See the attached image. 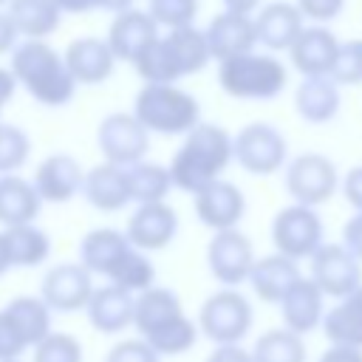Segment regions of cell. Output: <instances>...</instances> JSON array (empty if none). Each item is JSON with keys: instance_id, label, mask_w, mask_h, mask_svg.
<instances>
[{"instance_id": "obj_1", "label": "cell", "mask_w": 362, "mask_h": 362, "mask_svg": "<svg viewBox=\"0 0 362 362\" xmlns=\"http://www.w3.org/2000/svg\"><path fill=\"white\" fill-rule=\"evenodd\" d=\"M229 161H232V136L218 124L198 122L187 133L184 144L178 147L167 170L173 187L198 195L201 189H206L221 178Z\"/></svg>"}, {"instance_id": "obj_2", "label": "cell", "mask_w": 362, "mask_h": 362, "mask_svg": "<svg viewBox=\"0 0 362 362\" xmlns=\"http://www.w3.org/2000/svg\"><path fill=\"white\" fill-rule=\"evenodd\" d=\"M11 76L23 85L31 99L59 107L74 99L76 82L65 68L62 54H57L45 40H25L11 51Z\"/></svg>"}, {"instance_id": "obj_3", "label": "cell", "mask_w": 362, "mask_h": 362, "mask_svg": "<svg viewBox=\"0 0 362 362\" xmlns=\"http://www.w3.org/2000/svg\"><path fill=\"white\" fill-rule=\"evenodd\" d=\"M198 99L175 85H144L136 96L133 116L147 133L178 136L198 124Z\"/></svg>"}, {"instance_id": "obj_4", "label": "cell", "mask_w": 362, "mask_h": 362, "mask_svg": "<svg viewBox=\"0 0 362 362\" xmlns=\"http://www.w3.org/2000/svg\"><path fill=\"white\" fill-rule=\"evenodd\" d=\"M286 68L280 59L269 54H240L235 59L221 62L218 82L235 99H274L286 88Z\"/></svg>"}, {"instance_id": "obj_5", "label": "cell", "mask_w": 362, "mask_h": 362, "mask_svg": "<svg viewBox=\"0 0 362 362\" xmlns=\"http://www.w3.org/2000/svg\"><path fill=\"white\" fill-rule=\"evenodd\" d=\"M252 303L238 288H221L204 300L195 325L215 345H240L252 328Z\"/></svg>"}, {"instance_id": "obj_6", "label": "cell", "mask_w": 362, "mask_h": 362, "mask_svg": "<svg viewBox=\"0 0 362 362\" xmlns=\"http://www.w3.org/2000/svg\"><path fill=\"white\" fill-rule=\"evenodd\" d=\"M272 240L277 255L288 260H311V255L322 246V221L311 206H283L272 221Z\"/></svg>"}, {"instance_id": "obj_7", "label": "cell", "mask_w": 362, "mask_h": 362, "mask_svg": "<svg viewBox=\"0 0 362 362\" xmlns=\"http://www.w3.org/2000/svg\"><path fill=\"white\" fill-rule=\"evenodd\" d=\"M288 144L269 122H252L232 139V158L255 175H272L286 164Z\"/></svg>"}, {"instance_id": "obj_8", "label": "cell", "mask_w": 362, "mask_h": 362, "mask_svg": "<svg viewBox=\"0 0 362 362\" xmlns=\"http://www.w3.org/2000/svg\"><path fill=\"white\" fill-rule=\"evenodd\" d=\"M96 141H99V150L107 158V164H116V167H133V164L144 161V156L150 150V136L133 113L105 116L99 122Z\"/></svg>"}, {"instance_id": "obj_9", "label": "cell", "mask_w": 362, "mask_h": 362, "mask_svg": "<svg viewBox=\"0 0 362 362\" xmlns=\"http://www.w3.org/2000/svg\"><path fill=\"white\" fill-rule=\"evenodd\" d=\"M311 283L322 297L342 300L362 286V263L342 243H322L311 255Z\"/></svg>"}, {"instance_id": "obj_10", "label": "cell", "mask_w": 362, "mask_h": 362, "mask_svg": "<svg viewBox=\"0 0 362 362\" xmlns=\"http://www.w3.org/2000/svg\"><path fill=\"white\" fill-rule=\"evenodd\" d=\"M286 189L300 206H317L337 189V167L320 153H303L286 167Z\"/></svg>"}, {"instance_id": "obj_11", "label": "cell", "mask_w": 362, "mask_h": 362, "mask_svg": "<svg viewBox=\"0 0 362 362\" xmlns=\"http://www.w3.org/2000/svg\"><path fill=\"white\" fill-rule=\"evenodd\" d=\"M255 246L240 229H223L215 232L206 246V266L223 288H238L249 280V272L255 266Z\"/></svg>"}, {"instance_id": "obj_12", "label": "cell", "mask_w": 362, "mask_h": 362, "mask_svg": "<svg viewBox=\"0 0 362 362\" xmlns=\"http://www.w3.org/2000/svg\"><path fill=\"white\" fill-rule=\"evenodd\" d=\"M93 294V274L79 263H57L45 272L40 286V300L51 308V314L82 311Z\"/></svg>"}, {"instance_id": "obj_13", "label": "cell", "mask_w": 362, "mask_h": 362, "mask_svg": "<svg viewBox=\"0 0 362 362\" xmlns=\"http://www.w3.org/2000/svg\"><path fill=\"white\" fill-rule=\"evenodd\" d=\"M175 232H178V215L164 201L161 204H139L124 229L130 246L144 255L170 246Z\"/></svg>"}, {"instance_id": "obj_14", "label": "cell", "mask_w": 362, "mask_h": 362, "mask_svg": "<svg viewBox=\"0 0 362 362\" xmlns=\"http://www.w3.org/2000/svg\"><path fill=\"white\" fill-rule=\"evenodd\" d=\"M158 40V25L147 11L139 8H127L122 14L113 17L110 31H107V48L116 59L124 62H136L153 42Z\"/></svg>"}, {"instance_id": "obj_15", "label": "cell", "mask_w": 362, "mask_h": 362, "mask_svg": "<svg viewBox=\"0 0 362 362\" xmlns=\"http://www.w3.org/2000/svg\"><path fill=\"white\" fill-rule=\"evenodd\" d=\"M246 212V198L243 192L229 184V181H215L206 189H201L195 195V215L204 226H209L212 232H223V229H238L240 218Z\"/></svg>"}, {"instance_id": "obj_16", "label": "cell", "mask_w": 362, "mask_h": 362, "mask_svg": "<svg viewBox=\"0 0 362 362\" xmlns=\"http://www.w3.org/2000/svg\"><path fill=\"white\" fill-rule=\"evenodd\" d=\"M204 37H206L209 57L218 59V62H226V59H235L240 54H249L257 45L252 17L232 14V11H223V14L212 17V23L206 25Z\"/></svg>"}, {"instance_id": "obj_17", "label": "cell", "mask_w": 362, "mask_h": 362, "mask_svg": "<svg viewBox=\"0 0 362 362\" xmlns=\"http://www.w3.org/2000/svg\"><path fill=\"white\" fill-rule=\"evenodd\" d=\"M280 305V317H283V328L305 337L314 328H320L322 314H325V297L322 291L311 283V277H300L277 303Z\"/></svg>"}, {"instance_id": "obj_18", "label": "cell", "mask_w": 362, "mask_h": 362, "mask_svg": "<svg viewBox=\"0 0 362 362\" xmlns=\"http://www.w3.org/2000/svg\"><path fill=\"white\" fill-rule=\"evenodd\" d=\"M82 178H85V170L79 167V161L74 156L57 153V156H48L45 161H40L31 184H34L40 201L65 204L76 192H82Z\"/></svg>"}, {"instance_id": "obj_19", "label": "cell", "mask_w": 362, "mask_h": 362, "mask_svg": "<svg viewBox=\"0 0 362 362\" xmlns=\"http://www.w3.org/2000/svg\"><path fill=\"white\" fill-rule=\"evenodd\" d=\"M337 48L339 42L325 25H305L300 37L291 42L288 54H291V65L303 76H328L337 59Z\"/></svg>"}, {"instance_id": "obj_20", "label": "cell", "mask_w": 362, "mask_h": 362, "mask_svg": "<svg viewBox=\"0 0 362 362\" xmlns=\"http://www.w3.org/2000/svg\"><path fill=\"white\" fill-rule=\"evenodd\" d=\"M255 23V37L260 45H266L269 51H288L291 42L300 37V31L305 28L303 25V14L297 11L294 3H266L260 6L257 17L252 20Z\"/></svg>"}, {"instance_id": "obj_21", "label": "cell", "mask_w": 362, "mask_h": 362, "mask_svg": "<svg viewBox=\"0 0 362 362\" xmlns=\"http://www.w3.org/2000/svg\"><path fill=\"white\" fill-rule=\"evenodd\" d=\"M62 59H65V68L71 71L74 82H79V85L105 82L113 74V62H116V57L110 54L107 42L99 40V37L74 40L68 45V51L62 54Z\"/></svg>"}, {"instance_id": "obj_22", "label": "cell", "mask_w": 362, "mask_h": 362, "mask_svg": "<svg viewBox=\"0 0 362 362\" xmlns=\"http://www.w3.org/2000/svg\"><path fill=\"white\" fill-rule=\"evenodd\" d=\"M130 240L124 232L119 229H90L82 240H79V266H85L90 274H105L110 277V272L122 263V257L130 252Z\"/></svg>"}, {"instance_id": "obj_23", "label": "cell", "mask_w": 362, "mask_h": 362, "mask_svg": "<svg viewBox=\"0 0 362 362\" xmlns=\"http://www.w3.org/2000/svg\"><path fill=\"white\" fill-rule=\"evenodd\" d=\"M133 300H136L133 294H127L110 283L102 288H93L90 300L85 305L88 322L99 334H119L127 325H133Z\"/></svg>"}, {"instance_id": "obj_24", "label": "cell", "mask_w": 362, "mask_h": 362, "mask_svg": "<svg viewBox=\"0 0 362 362\" xmlns=\"http://www.w3.org/2000/svg\"><path fill=\"white\" fill-rule=\"evenodd\" d=\"M82 195L93 209L102 212H116L130 201V187H127V173L124 167L116 164H96L93 170L85 173L82 178Z\"/></svg>"}, {"instance_id": "obj_25", "label": "cell", "mask_w": 362, "mask_h": 362, "mask_svg": "<svg viewBox=\"0 0 362 362\" xmlns=\"http://www.w3.org/2000/svg\"><path fill=\"white\" fill-rule=\"evenodd\" d=\"M181 300L173 288L164 286H150L147 291L136 294L133 300V328L139 331V337H150L153 331H158L161 325L173 322L175 317H181Z\"/></svg>"}, {"instance_id": "obj_26", "label": "cell", "mask_w": 362, "mask_h": 362, "mask_svg": "<svg viewBox=\"0 0 362 362\" xmlns=\"http://www.w3.org/2000/svg\"><path fill=\"white\" fill-rule=\"evenodd\" d=\"M300 266L283 255H266L260 260H255L252 272H249V283L252 291L263 300V303H280L283 294L300 280Z\"/></svg>"}, {"instance_id": "obj_27", "label": "cell", "mask_w": 362, "mask_h": 362, "mask_svg": "<svg viewBox=\"0 0 362 362\" xmlns=\"http://www.w3.org/2000/svg\"><path fill=\"white\" fill-rule=\"evenodd\" d=\"M322 334L331 345H348L362 351V286L348 297L337 300L322 314Z\"/></svg>"}, {"instance_id": "obj_28", "label": "cell", "mask_w": 362, "mask_h": 362, "mask_svg": "<svg viewBox=\"0 0 362 362\" xmlns=\"http://www.w3.org/2000/svg\"><path fill=\"white\" fill-rule=\"evenodd\" d=\"M294 105L297 113L311 124L331 122L339 110V85L331 76H305L294 90Z\"/></svg>"}, {"instance_id": "obj_29", "label": "cell", "mask_w": 362, "mask_h": 362, "mask_svg": "<svg viewBox=\"0 0 362 362\" xmlns=\"http://www.w3.org/2000/svg\"><path fill=\"white\" fill-rule=\"evenodd\" d=\"M40 195L31 181L20 175H0V223L8 226H25L34 223L40 215Z\"/></svg>"}, {"instance_id": "obj_30", "label": "cell", "mask_w": 362, "mask_h": 362, "mask_svg": "<svg viewBox=\"0 0 362 362\" xmlns=\"http://www.w3.org/2000/svg\"><path fill=\"white\" fill-rule=\"evenodd\" d=\"M6 14L11 17L17 34L28 40H45L59 28V17H62L54 0H8Z\"/></svg>"}, {"instance_id": "obj_31", "label": "cell", "mask_w": 362, "mask_h": 362, "mask_svg": "<svg viewBox=\"0 0 362 362\" xmlns=\"http://www.w3.org/2000/svg\"><path fill=\"white\" fill-rule=\"evenodd\" d=\"M3 240H6V249H8L11 266H20V269L40 266L51 255V238L34 223L3 229Z\"/></svg>"}, {"instance_id": "obj_32", "label": "cell", "mask_w": 362, "mask_h": 362, "mask_svg": "<svg viewBox=\"0 0 362 362\" xmlns=\"http://www.w3.org/2000/svg\"><path fill=\"white\" fill-rule=\"evenodd\" d=\"M3 311L11 317V322L17 325V331L28 348H34L37 342H42L51 334V308L40 297H31V294L14 297L11 303H6Z\"/></svg>"}, {"instance_id": "obj_33", "label": "cell", "mask_w": 362, "mask_h": 362, "mask_svg": "<svg viewBox=\"0 0 362 362\" xmlns=\"http://www.w3.org/2000/svg\"><path fill=\"white\" fill-rule=\"evenodd\" d=\"M124 173H127L130 201H139V204H161L173 187L170 170L156 161H139L133 167H124Z\"/></svg>"}, {"instance_id": "obj_34", "label": "cell", "mask_w": 362, "mask_h": 362, "mask_svg": "<svg viewBox=\"0 0 362 362\" xmlns=\"http://www.w3.org/2000/svg\"><path fill=\"white\" fill-rule=\"evenodd\" d=\"M181 76L187 74H198L212 57H209V48H206V37L204 31H198L195 25H187V28H175L164 37Z\"/></svg>"}, {"instance_id": "obj_35", "label": "cell", "mask_w": 362, "mask_h": 362, "mask_svg": "<svg viewBox=\"0 0 362 362\" xmlns=\"http://www.w3.org/2000/svg\"><path fill=\"white\" fill-rule=\"evenodd\" d=\"M249 354L252 362H305V342L286 328H272L255 339Z\"/></svg>"}, {"instance_id": "obj_36", "label": "cell", "mask_w": 362, "mask_h": 362, "mask_svg": "<svg viewBox=\"0 0 362 362\" xmlns=\"http://www.w3.org/2000/svg\"><path fill=\"white\" fill-rule=\"evenodd\" d=\"M107 280H110V286H116V288H122V291L136 297V294L147 291L150 286H156V266H153V260L144 252L130 249L122 257V263L110 272Z\"/></svg>"}, {"instance_id": "obj_37", "label": "cell", "mask_w": 362, "mask_h": 362, "mask_svg": "<svg viewBox=\"0 0 362 362\" xmlns=\"http://www.w3.org/2000/svg\"><path fill=\"white\" fill-rule=\"evenodd\" d=\"M139 339H141V337H139ZM195 339H198V325H195L187 314L175 317L173 322H167V325H161L158 331H153L150 337H144V342H147L158 356H181V354H187V351L195 345Z\"/></svg>"}, {"instance_id": "obj_38", "label": "cell", "mask_w": 362, "mask_h": 362, "mask_svg": "<svg viewBox=\"0 0 362 362\" xmlns=\"http://www.w3.org/2000/svg\"><path fill=\"white\" fill-rule=\"evenodd\" d=\"M133 65H136V74L147 85H175V79H181V71L164 42V37H158Z\"/></svg>"}, {"instance_id": "obj_39", "label": "cell", "mask_w": 362, "mask_h": 362, "mask_svg": "<svg viewBox=\"0 0 362 362\" xmlns=\"http://www.w3.org/2000/svg\"><path fill=\"white\" fill-rule=\"evenodd\" d=\"M34 362H82V342L74 334L51 331L34 345Z\"/></svg>"}, {"instance_id": "obj_40", "label": "cell", "mask_w": 362, "mask_h": 362, "mask_svg": "<svg viewBox=\"0 0 362 362\" xmlns=\"http://www.w3.org/2000/svg\"><path fill=\"white\" fill-rule=\"evenodd\" d=\"M31 141L25 130L14 124H0V175H11L17 167L25 164Z\"/></svg>"}, {"instance_id": "obj_41", "label": "cell", "mask_w": 362, "mask_h": 362, "mask_svg": "<svg viewBox=\"0 0 362 362\" xmlns=\"http://www.w3.org/2000/svg\"><path fill=\"white\" fill-rule=\"evenodd\" d=\"M147 14L156 20V25H167L170 31H175V28L192 25L198 14V3L195 0H150Z\"/></svg>"}, {"instance_id": "obj_42", "label": "cell", "mask_w": 362, "mask_h": 362, "mask_svg": "<svg viewBox=\"0 0 362 362\" xmlns=\"http://www.w3.org/2000/svg\"><path fill=\"white\" fill-rule=\"evenodd\" d=\"M328 76L337 85H359L362 82V40H351L337 48V59H334Z\"/></svg>"}, {"instance_id": "obj_43", "label": "cell", "mask_w": 362, "mask_h": 362, "mask_svg": "<svg viewBox=\"0 0 362 362\" xmlns=\"http://www.w3.org/2000/svg\"><path fill=\"white\" fill-rule=\"evenodd\" d=\"M105 362H161V356L144 342V339H122V342H116L110 351H107V356H105Z\"/></svg>"}, {"instance_id": "obj_44", "label": "cell", "mask_w": 362, "mask_h": 362, "mask_svg": "<svg viewBox=\"0 0 362 362\" xmlns=\"http://www.w3.org/2000/svg\"><path fill=\"white\" fill-rule=\"evenodd\" d=\"M25 339L20 337L17 325L11 322V317L0 308V362H11V359H20V354L25 351Z\"/></svg>"}, {"instance_id": "obj_45", "label": "cell", "mask_w": 362, "mask_h": 362, "mask_svg": "<svg viewBox=\"0 0 362 362\" xmlns=\"http://www.w3.org/2000/svg\"><path fill=\"white\" fill-rule=\"evenodd\" d=\"M294 6H297V11H300L305 20L328 23V20H334V17L342 11L345 0H297Z\"/></svg>"}, {"instance_id": "obj_46", "label": "cell", "mask_w": 362, "mask_h": 362, "mask_svg": "<svg viewBox=\"0 0 362 362\" xmlns=\"http://www.w3.org/2000/svg\"><path fill=\"white\" fill-rule=\"evenodd\" d=\"M342 246L362 263V215L359 212L342 226Z\"/></svg>"}, {"instance_id": "obj_47", "label": "cell", "mask_w": 362, "mask_h": 362, "mask_svg": "<svg viewBox=\"0 0 362 362\" xmlns=\"http://www.w3.org/2000/svg\"><path fill=\"white\" fill-rule=\"evenodd\" d=\"M342 192H345L348 204L362 215V167H354V170L345 175V181H342Z\"/></svg>"}, {"instance_id": "obj_48", "label": "cell", "mask_w": 362, "mask_h": 362, "mask_svg": "<svg viewBox=\"0 0 362 362\" xmlns=\"http://www.w3.org/2000/svg\"><path fill=\"white\" fill-rule=\"evenodd\" d=\"M206 362H252V354L243 351L240 345H215Z\"/></svg>"}, {"instance_id": "obj_49", "label": "cell", "mask_w": 362, "mask_h": 362, "mask_svg": "<svg viewBox=\"0 0 362 362\" xmlns=\"http://www.w3.org/2000/svg\"><path fill=\"white\" fill-rule=\"evenodd\" d=\"M320 362H362V351L348 348V345H328V351H322Z\"/></svg>"}, {"instance_id": "obj_50", "label": "cell", "mask_w": 362, "mask_h": 362, "mask_svg": "<svg viewBox=\"0 0 362 362\" xmlns=\"http://www.w3.org/2000/svg\"><path fill=\"white\" fill-rule=\"evenodd\" d=\"M17 28H14V23H11V17L6 14V11H0V54H6V51H14V45H17Z\"/></svg>"}, {"instance_id": "obj_51", "label": "cell", "mask_w": 362, "mask_h": 362, "mask_svg": "<svg viewBox=\"0 0 362 362\" xmlns=\"http://www.w3.org/2000/svg\"><path fill=\"white\" fill-rule=\"evenodd\" d=\"M14 90H17V79L11 76V71H8V68H0V110L11 102Z\"/></svg>"}, {"instance_id": "obj_52", "label": "cell", "mask_w": 362, "mask_h": 362, "mask_svg": "<svg viewBox=\"0 0 362 362\" xmlns=\"http://www.w3.org/2000/svg\"><path fill=\"white\" fill-rule=\"evenodd\" d=\"M59 11H71V14H85L90 8H96V0H54Z\"/></svg>"}, {"instance_id": "obj_53", "label": "cell", "mask_w": 362, "mask_h": 362, "mask_svg": "<svg viewBox=\"0 0 362 362\" xmlns=\"http://www.w3.org/2000/svg\"><path fill=\"white\" fill-rule=\"evenodd\" d=\"M223 6H226V11H232V14L249 17L255 8H260V0H223Z\"/></svg>"}, {"instance_id": "obj_54", "label": "cell", "mask_w": 362, "mask_h": 362, "mask_svg": "<svg viewBox=\"0 0 362 362\" xmlns=\"http://www.w3.org/2000/svg\"><path fill=\"white\" fill-rule=\"evenodd\" d=\"M96 8H105V11H116V14H122V11L133 8V0H96Z\"/></svg>"}, {"instance_id": "obj_55", "label": "cell", "mask_w": 362, "mask_h": 362, "mask_svg": "<svg viewBox=\"0 0 362 362\" xmlns=\"http://www.w3.org/2000/svg\"><path fill=\"white\" fill-rule=\"evenodd\" d=\"M11 269V260H8V249H6V240H3V232H0V277Z\"/></svg>"}, {"instance_id": "obj_56", "label": "cell", "mask_w": 362, "mask_h": 362, "mask_svg": "<svg viewBox=\"0 0 362 362\" xmlns=\"http://www.w3.org/2000/svg\"><path fill=\"white\" fill-rule=\"evenodd\" d=\"M3 3H8V0H0V6H3Z\"/></svg>"}, {"instance_id": "obj_57", "label": "cell", "mask_w": 362, "mask_h": 362, "mask_svg": "<svg viewBox=\"0 0 362 362\" xmlns=\"http://www.w3.org/2000/svg\"><path fill=\"white\" fill-rule=\"evenodd\" d=\"M11 362H20V359H11Z\"/></svg>"}]
</instances>
